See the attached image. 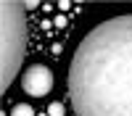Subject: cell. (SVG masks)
Returning a JSON list of instances; mask_svg holds the SVG:
<instances>
[{
    "label": "cell",
    "mask_w": 132,
    "mask_h": 116,
    "mask_svg": "<svg viewBox=\"0 0 132 116\" xmlns=\"http://www.w3.org/2000/svg\"><path fill=\"white\" fill-rule=\"evenodd\" d=\"M77 116H132V13L87 32L69 66Z\"/></svg>",
    "instance_id": "obj_1"
},
{
    "label": "cell",
    "mask_w": 132,
    "mask_h": 116,
    "mask_svg": "<svg viewBox=\"0 0 132 116\" xmlns=\"http://www.w3.org/2000/svg\"><path fill=\"white\" fill-rule=\"evenodd\" d=\"M0 24H3V90H8L21 69V58H24V48H27L24 3L3 0L0 3Z\"/></svg>",
    "instance_id": "obj_2"
},
{
    "label": "cell",
    "mask_w": 132,
    "mask_h": 116,
    "mask_svg": "<svg viewBox=\"0 0 132 116\" xmlns=\"http://www.w3.org/2000/svg\"><path fill=\"white\" fill-rule=\"evenodd\" d=\"M21 87L32 98H42V95H48L53 90V71L48 66H42V63H32L21 77Z\"/></svg>",
    "instance_id": "obj_3"
},
{
    "label": "cell",
    "mask_w": 132,
    "mask_h": 116,
    "mask_svg": "<svg viewBox=\"0 0 132 116\" xmlns=\"http://www.w3.org/2000/svg\"><path fill=\"white\" fill-rule=\"evenodd\" d=\"M11 116H35V111H32V105H27V103H19V105H13Z\"/></svg>",
    "instance_id": "obj_4"
},
{
    "label": "cell",
    "mask_w": 132,
    "mask_h": 116,
    "mask_svg": "<svg viewBox=\"0 0 132 116\" xmlns=\"http://www.w3.org/2000/svg\"><path fill=\"white\" fill-rule=\"evenodd\" d=\"M61 113H63L61 103H53V105H50V116H61Z\"/></svg>",
    "instance_id": "obj_5"
}]
</instances>
